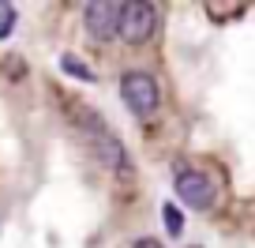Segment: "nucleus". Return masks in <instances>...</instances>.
<instances>
[{"label":"nucleus","mask_w":255,"mask_h":248,"mask_svg":"<svg viewBox=\"0 0 255 248\" xmlns=\"http://www.w3.org/2000/svg\"><path fill=\"white\" fill-rule=\"evenodd\" d=\"M60 68H64V72H72L75 79H83V83H90V79H94V72H90V68L83 64L79 56H72V53H64V56H60Z\"/></svg>","instance_id":"423d86ee"},{"label":"nucleus","mask_w":255,"mask_h":248,"mask_svg":"<svg viewBox=\"0 0 255 248\" xmlns=\"http://www.w3.org/2000/svg\"><path fill=\"white\" fill-rule=\"evenodd\" d=\"M176 196L191 211H207L214 203V181L207 173H199V169H180L176 173Z\"/></svg>","instance_id":"7ed1b4c3"},{"label":"nucleus","mask_w":255,"mask_h":248,"mask_svg":"<svg viewBox=\"0 0 255 248\" xmlns=\"http://www.w3.org/2000/svg\"><path fill=\"white\" fill-rule=\"evenodd\" d=\"M131 248H165V245H158V241H154V237H139V241H135V245H131Z\"/></svg>","instance_id":"6e6552de"},{"label":"nucleus","mask_w":255,"mask_h":248,"mask_svg":"<svg viewBox=\"0 0 255 248\" xmlns=\"http://www.w3.org/2000/svg\"><path fill=\"white\" fill-rule=\"evenodd\" d=\"M120 8H124V4H113V0L87 4L83 23H87V34H90V38H98V41L117 38V30H120Z\"/></svg>","instance_id":"20e7f679"},{"label":"nucleus","mask_w":255,"mask_h":248,"mask_svg":"<svg viewBox=\"0 0 255 248\" xmlns=\"http://www.w3.org/2000/svg\"><path fill=\"white\" fill-rule=\"evenodd\" d=\"M161 215H165V226H169V233H180V230H184V218H180V211H176L173 203H165V207H161Z\"/></svg>","instance_id":"0eeeda50"},{"label":"nucleus","mask_w":255,"mask_h":248,"mask_svg":"<svg viewBox=\"0 0 255 248\" xmlns=\"http://www.w3.org/2000/svg\"><path fill=\"white\" fill-rule=\"evenodd\" d=\"M98 162H105V166H113V169H124L128 154H124V147H120L113 136H98Z\"/></svg>","instance_id":"39448f33"},{"label":"nucleus","mask_w":255,"mask_h":248,"mask_svg":"<svg viewBox=\"0 0 255 248\" xmlns=\"http://www.w3.org/2000/svg\"><path fill=\"white\" fill-rule=\"evenodd\" d=\"M120 98L135 117H150L154 109L161 105V90L158 79L150 72H124L120 75Z\"/></svg>","instance_id":"f257e3e1"},{"label":"nucleus","mask_w":255,"mask_h":248,"mask_svg":"<svg viewBox=\"0 0 255 248\" xmlns=\"http://www.w3.org/2000/svg\"><path fill=\"white\" fill-rule=\"evenodd\" d=\"M154 26H158V8H154V4L131 0V4L120 8V30L117 34L128 41V45H143V41L154 34Z\"/></svg>","instance_id":"f03ea898"}]
</instances>
